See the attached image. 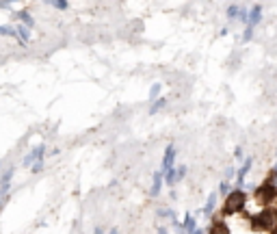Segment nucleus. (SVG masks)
Listing matches in <instances>:
<instances>
[{
	"mask_svg": "<svg viewBox=\"0 0 277 234\" xmlns=\"http://www.w3.org/2000/svg\"><path fill=\"white\" fill-rule=\"evenodd\" d=\"M251 224H253V230H273V228L277 226V213L267 208V210H262L260 215L253 217Z\"/></svg>",
	"mask_w": 277,
	"mask_h": 234,
	"instance_id": "f257e3e1",
	"label": "nucleus"
},
{
	"mask_svg": "<svg viewBox=\"0 0 277 234\" xmlns=\"http://www.w3.org/2000/svg\"><path fill=\"white\" fill-rule=\"evenodd\" d=\"M245 206V193L243 191H232L225 200V206H223V213L225 215H234L238 210H243Z\"/></svg>",
	"mask_w": 277,
	"mask_h": 234,
	"instance_id": "f03ea898",
	"label": "nucleus"
},
{
	"mask_svg": "<svg viewBox=\"0 0 277 234\" xmlns=\"http://www.w3.org/2000/svg\"><path fill=\"white\" fill-rule=\"evenodd\" d=\"M256 198H258L260 204H269V202H273V200L277 198V189L273 187V184H264L262 189H258L256 191Z\"/></svg>",
	"mask_w": 277,
	"mask_h": 234,
	"instance_id": "7ed1b4c3",
	"label": "nucleus"
},
{
	"mask_svg": "<svg viewBox=\"0 0 277 234\" xmlns=\"http://www.w3.org/2000/svg\"><path fill=\"white\" fill-rule=\"evenodd\" d=\"M173 156H176V152H173V145H169V148H167V152H165V161H162V167H165V169H171Z\"/></svg>",
	"mask_w": 277,
	"mask_h": 234,
	"instance_id": "20e7f679",
	"label": "nucleus"
},
{
	"mask_svg": "<svg viewBox=\"0 0 277 234\" xmlns=\"http://www.w3.org/2000/svg\"><path fill=\"white\" fill-rule=\"evenodd\" d=\"M210 234H230L227 232V228H225V224H221V221H216V224L210 228Z\"/></svg>",
	"mask_w": 277,
	"mask_h": 234,
	"instance_id": "39448f33",
	"label": "nucleus"
},
{
	"mask_svg": "<svg viewBox=\"0 0 277 234\" xmlns=\"http://www.w3.org/2000/svg\"><path fill=\"white\" fill-rule=\"evenodd\" d=\"M160 184H162V173L158 171L154 178V187H152V195H158L160 193Z\"/></svg>",
	"mask_w": 277,
	"mask_h": 234,
	"instance_id": "423d86ee",
	"label": "nucleus"
},
{
	"mask_svg": "<svg viewBox=\"0 0 277 234\" xmlns=\"http://www.w3.org/2000/svg\"><path fill=\"white\" fill-rule=\"evenodd\" d=\"M260 13H262V9H260V7H253V11H251V18H249V26L258 24V22H260Z\"/></svg>",
	"mask_w": 277,
	"mask_h": 234,
	"instance_id": "0eeeda50",
	"label": "nucleus"
},
{
	"mask_svg": "<svg viewBox=\"0 0 277 234\" xmlns=\"http://www.w3.org/2000/svg\"><path fill=\"white\" fill-rule=\"evenodd\" d=\"M41 152H43V145H39V148L32 150V154L29 156V159H26V165H31V163L35 161V159H41Z\"/></svg>",
	"mask_w": 277,
	"mask_h": 234,
	"instance_id": "6e6552de",
	"label": "nucleus"
},
{
	"mask_svg": "<svg viewBox=\"0 0 277 234\" xmlns=\"http://www.w3.org/2000/svg\"><path fill=\"white\" fill-rule=\"evenodd\" d=\"M184 228H186V232H195V219L191 215H186V219H184Z\"/></svg>",
	"mask_w": 277,
	"mask_h": 234,
	"instance_id": "1a4fd4ad",
	"label": "nucleus"
},
{
	"mask_svg": "<svg viewBox=\"0 0 277 234\" xmlns=\"http://www.w3.org/2000/svg\"><path fill=\"white\" fill-rule=\"evenodd\" d=\"M249 167H251V161H247L245 165H243V169L238 171V184H243V178L247 176V171H249Z\"/></svg>",
	"mask_w": 277,
	"mask_h": 234,
	"instance_id": "9d476101",
	"label": "nucleus"
},
{
	"mask_svg": "<svg viewBox=\"0 0 277 234\" xmlns=\"http://www.w3.org/2000/svg\"><path fill=\"white\" fill-rule=\"evenodd\" d=\"M176 180H178V171L176 169H167V182L173 184Z\"/></svg>",
	"mask_w": 277,
	"mask_h": 234,
	"instance_id": "9b49d317",
	"label": "nucleus"
},
{
	"mask_svg": "<svg viewBox=\"0 0 277 234\" xmlns=\"http://www.w3.org/2000/svg\"><path fill=\"white\" fill-rule=\"evenodd\" d=\"M213 208H215V195H210V198H208V204H206V208H204V213H206V215L213 213Z\"/></svg>",
	"mask_w": 277,
	"mask_h": 234,
	"instance_id": "f8f14e48",
	"label": "nucleus"
},
{
	"mask_svg": "<svg viewBox=\"0 0 277 234\" xmlns=\"http://www.w3.org/2000/svg\"><path fill=\"white\" fill-rule=\"evenodd\" d=\"M162 104H165V100H158V102H156L154 106L150 108V113H156V111H158V108H162Z\"/></svg>",
	"mask_w": 277,
	"mask_h": 234,
	"instance_id": "ddd939ff",
	"label": "nucleus"
},
{
	"mask_svg": "<svg viewBox=\"0 0 277 234\" xmlns=\"http://www.w3.org/2000/svg\"><path fill=\"white\" fill-rule=\"evenodd\" d=\"M230 195V184H227V182H223V184H221V195Z\"/></svg>",
	"mask_w": 277,
	"mask_h": 234,
	"instance_id": "4468645a",
	"label": "nucleus"
},
{
	"mask_svg": "<svg viewBox=\"0 0 277 234\" xmlns=\"http://www.w3.org/2000/svg\"><path fill=\"white\" fill-rule=\"evenodd\" d=\"M227 13H230V18H236V13H238V7H236V4H232V7H230V11H227Z\"/></svg>",
	"mask_w": 277,
	"mask_h": 234,
	"instance_id": "2eb2a0df",
	"label": "nucleus"
},
{
	"mask_svg": "<svg viewBox=\"0 0 277 234\" xmlns=\"http://www.w3.org/2000/svg\"><path fill=\"white\" fill-rule=\"evenodd\" d=\"M158 91H160V85H154V87H152V91H150V98H156Z\"/></svg>",
	"mask_w": 277,
	"mask_h": 234,
	"instance_id": "dca6fc26",
	"label": "nucleus"
},
{
	"mask_svg": "<svg viewBox=\"0 0 277 234\" xmlns=\"http://www.w3.org/2000/svg\"><path fill=\"white\" fill-rule=\"evenodd\" d=\"M193 234H202V232H199V230H195V232H193Z\"/></svg>",
	"mask_w": 277,
	"mask_h": 234,
	"instance_id": "f3484780",
	"label": "nucleus"
},
{
	"mask_svg": "<svg viewBox=\"0 0 277 234\" xmlns=\"http://www.w3.org/2000/svg\"><path fill=\"white\" fill-rule=\"evenodd\" d=\"M111 234H117V230H113V232H111Z\"/></svg>",
	"mask_w": 277,
	"mask_h": 234,
	"instance_id": "a211bd4d",
	"label": "nucleus"
}]
</instances>
